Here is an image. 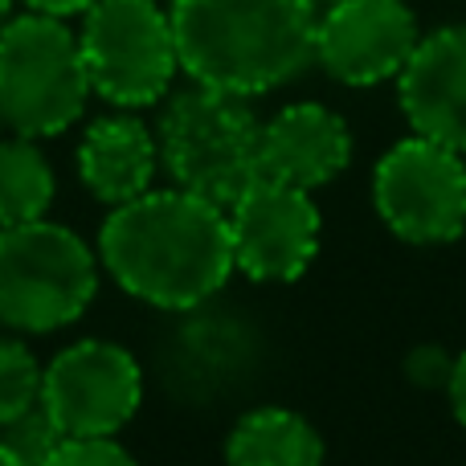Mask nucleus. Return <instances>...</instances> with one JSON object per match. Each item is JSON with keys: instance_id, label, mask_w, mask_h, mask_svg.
Masks as SVG:
<instances>
[{"instance_id": "423d86ee", "label": "nucleus", "mask_w": 466, "mask_h": 466, "mask_svg": "<svg viewBox=\"0 0 466 466\" xmlns=\"http://www.w3.org/2000/svg\"><path fill=\"white\" fill-rule=\"evenodd\" d=\"M90 95L139 111L168 95L180 70L168 8L156 0H95L78 29Z\"/></svg>"}, {"instance_id": "f3484780", "label": "nucleus", "mask_w": 466, "mask_h": 466, "mask_svg": "<svg viewBox=\"0 0 466 466\" xmlns=\"http://www.w3.org/2000/svg\"><path fill=\"white\" fill-rule=\"evenodd\" d=\"M0 442L13 451V459L21 466H41L54 454V446L62 442V430L49 421V413L41 410V401L29 413L13 418L8 426H0Z\"/></svg>"}, {"instance_id": "412c9836", "label": "nucleus", "mask_w": 466, "mask_h": 466, "mask_svg": "<svg viewBox=\"0 0 466 466\" xmlns=\"http://www.w3.org/2000/svg\"><path fill=\"white\" fill-rule=\"evenodd\" d=\"M0 466H21V462H16V459H13V451H8V446H5V442H0Z\"/></svg>"}, {"instance_id": "6ab92c4d", "label": "nucleus", "mask_w": 466, "mask_h": 466, "mask_svg": "<svg viewBox=\"0 0 466 466\" xmlns=\"http://www.w3.org/2000/svg\"><path fill=\"white\" fill-rule=\"evenodd\" d=\"M29 13L37 16H54V21H66V16H82L95 0H21Z\"/></svg>"}, {"instance_id": "f8f14e48", "label": "nucleus", "mask_w": 466, "mask_h": 466, "mask_svg": "<svg viewBox=\"0 0 466 466\" xmlns=\"http://www.w3.org/2000/svg\"><path fill=\"white\" fill-rule=\"evenodd\" d=\"M352 160V131L323 103H290L262 123L258 136V177L290 188L328 185Z\"/></svg>"}, {"instance_id": "6e6552de", "label": "nucleus", "mask_w": 466, "mask_h": 466, "mask_svg": "<svg viewBox=\"0 0 466 466\" xmlns=\"http://www.w3.org/2000/svg\"><path fill=\"white\" fill-rule=\"evenodd\" d=\"M144 401V372L123 344L78 339L41 369V410L62 438H115Z\"/></svg>"}, {"instance_id": "4be33fe9", "label": "nucleus", "mask_w": 466, "mask_h": 466, "mask_svg": "<svg viewBox=\"0 0 466 466\" xmlns=\"http://www.w3.org/2000/svg\"><path fill=\"white\" fill-rule=\"evenodd\" d=\"M8 13H13V0H0V29L8 25Z\"/></svg>"}, {"instance_id": "0eeeda50", "label": "nucleus", "mask_w": 466, "mask_h": 466, "mask_svg": "<svg viewBox=\"0 0 466 466\" xmlns=\"http://www.w3.org/2000/svg\"><path fill=\"white\" fill-rule=\"evenodd\" d=\"M385 226L413 246H442L466 229V160L434 139H401L372 172Z\"/></svg>"}, {"instance_id": "ddd939ff", "label": "nucleus", "mask_w": 466, "mask_h": 466, "mask_svg": "<svg viewBox=\"0 0 466 466\" xmlns=\"http://www.w3.org/2000/svg\"><path fill=\"white\" fill-rule=\"evenodd\" d=\"M160 168L156 136L136 115H106L86 127L78 144V177L103 205H127L144 197Z\"/></svg>"}, {"instance_id": "dca6fc26", "label": "nucleus", "mask_w": 466, "mask_h": 466, "mask_svg": "<svg viewBox=\"0 0 466 466\" xmlns=\"http://www.w3.org/2000/svg\"><path fill=\"white\" fill-rule=\"evenodd\" d=\"M41 369L33 348L16 336H0V426L29 413L41 401Z\"/></svg>"}, {"instance_id": "20e7f679", "label": "nucleus", "mask_w": 466, "mask_h": 466, "mask_svg": "<svg viewBox=\"0 0 466 466\" xmlns=\"http://www.w3.org/2000/svg\"><path fill=\"white\" fill-rule=\"evenodd\" d=\"M98 270L95 249L49 218L0 229V323L21 336L70 328L95 303Z\"/></svg>"}, {"instance_id": "2eb2a0df", "label": "nucleus", "mask_w": 466, "mask_h": 466, "mask_svg": "<svg viewBox=\"0 0 466 466\" xmlns=\"http://www.w3.org/2000/svg\"><path fill=\"white\" fill-rule=\"evenodd\" d=\"M54 205V168L37 139H0V229L41 221Z\"/></svg>"}, {"instance_id": "a211bd4d", "label": "nucleus", "mask_w": 466, "mask_h": 466, "mask_svg": "<svg viewBox=\"0 0 466 466\" xmlns=\"http://www.w3.org/2000/svg\"><path fill=\"white\" fill-rule=\"evenodd\" d=\"M41 466H139V462L115 438H62Z\"/></svg>"}, {"instance_id": "4468645a", "label": "nucleus", "mask_w": 466, "mask_h": 466, "mask_svg": "<svg viewBox=\"0 0 466 466\" xmlns=\"http://www.w3.org/2000/svg\"><path fill=\"white\" fill-rule=\"evenodd\" d=\"M226 462L229 466H319L323 438L303 413L282 410V405H262V410H249L229 430Z\"/></svg>"}, {"instance_id": "5701e85b", "label": "nucleus", "mask_w": 466, "mask_h": 466, "mask_svg": "<svg viewBox=\"0 0 466 466\" xmlns=\"http://www.w3.org/2000/svg\"><path fill=\"white\" fill-rule=\"evenodd\" d=\"M323 5H336V0H323Z\"/></svg>"}, {"instance_id": "7ed1b4c3", "label": "nucleus", "mask_w": 466, "mask_h": 466, "mask_svg": "<svg viewBox=\"0 0 466 466\" xmlns=\"http://www.w3.org/2000/svg\"><path fill=\"white\" fill-rule=\"evenodd\" d=\"M258 136L262 123L246 98L193 86L168 98L156 147L177 188L229 209L258 180Z\"/></svg>"}, {"instance_id": "f257e3e1", "label": "nucleus", "mask_w": 466, "mask_h": 466, "mask_svg": "<svg viewBox=\"0 0 466 466\" xmlns=\"http://www.w3.org/2000/svg\"><path fill=\"white\" fill-rule=\"evenodd\" d=\"M98 266L139 303L193 311L233 274L226 209L185 188H147L106 213L98 229Z\"/></svg>"}, {"instance_id": "aec40b11", "label": "nucleus", "mask_w": 466, "mask_h": 466, "mask_svg": "<svg viewBox=\"0 0 466 466\" xmlns=\"http://www.w3.org/2000/svg\"><path fill=\"white\" fill-rule=\"evenodd\" d=\"M446 385H451V405H454V418L466 426V352L459 360L451 364V377H446Z\"/></svg>"}, {"instance_id": "9d476101", "label": "nucleus", "mask_w": 466, "mask_h": 466, "mask_svg": "<svg viewBox=\"0 0 466 466\" xmlns=\"http://www.w3.org/2000/svg\"><path fill=\"white\" fill-rule=\"evenodd\" d=\"M418 41V21L401 0H336L315 25V57L348 86L401 74Z\"/></svg>"}, {"instance_id": "f03ea898", "label": "nucleus", "mask_w": 466, "mask_h": 466, "mask_svg": "<svg viewBox=\"0 0 466 466\" xmlns=\"http://www.w3.org/2000/svg\"><path fill=\"white\" fill-rule=\"evenodd\" d=\"M180 70L193 86L262 95L315 57V0H172Z\"/></svg>"}, {"instance_id": "9b49d317", "label": "nucleus", "mask_w": 466, "mask_h": 466, "mask_svg": "<svg viewBox=\"0 0 466 466\" xmlns=\"http://www.w3.org/2000/svg\"><path fill=\"white\" fill-rule=\"evenodd\" d=\"M397 95L413 136L466 156V25L418 41L397 74Z\"/></svg>"}, {"instance_id": "1a4fd4ad", "label": "nucleus", "mask_w": 466, "mask_h": 466, "mask_svg": "<svg viewBox=\"0 0 466 466\" xmlns=\"http://www.w3.org/2000/svg\"><path fill=\"white\" fill-rule=\"evenodd\" d=\"M233 270L254 282H295L319 254V209L311 193L258 177L226 209Z\"/></svg>"}, {"instance_id": "39448f33", "label": "nucleus", "mask_w": 466, "mask_h": 466, "mask_svg": "<svg viewBox=\"0 0 466 466\" xmlns=\"http://www.w3.org/2000/svg\"><path fill=\"white\" fill-rule=\"evenodd\" d=\"M90 78L78 33L54 16H8L0 29V123L13 136H62L82 119Z\"/></svg>"}]
</instances>
